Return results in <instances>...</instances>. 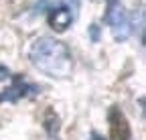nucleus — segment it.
I'll return each instance as SVG.
<instances>
[{
	"instance_id": "obj_4",
	"label": "nucleus",
	"mask_w": 146,
	"mask_h": 140,
	"mask_svg": "<svg viewBox=\"0 0 146 140\" xmlns=\"http://www.w3.org/2000/svg\"><path fill=\"white\" fill-rule=\"evenodd\" d=\"M25 90H27V85L23 83V79H16L14 85L6 90V94H0V102H16L18 98L25 96Z\"/></svg>"
},
{
	"instance_id": "obj_2",
	"label": "nucleus",
	"mask_w": 146,
	"mask_h": 140,
	"mask_svg": "<svg viewBox=\"0 0 146 140\" xmlns=\"http://www.w3.org/2000/svg\"><path fill=\"white\" fill-rule=\"evenodd\" d=\"M106 21L110 25V31H112V37L118 43H124L128 37L132 35V23H130V16L124 10V6L118 2L108 4V14H106Z\"/></svg>"
},
{
	"instance_id": "obj_7",
	"label": "nucleus",
	"mask_w": 146,
	"mask_h": 140,
	"mask_svg": "<svg viewBox=\"0 0 146 140\" xmlns=\"http://www.w3.org/2000/svg\"><path fill=\"white\" fill-rule=\"evenodd\" d=\"M94 138H96V140H102V138H100V136H98V134H94Z\"/></svg>"
},
{
	"instance_id": "obj_8",
	"label": "nucleus",
	"mask_w": 146,
	"mask_h": 140,
	"mask_svg": "<svg viewBox=\"0 0 146 140\" xmlns=\"http://www.w3.org/2000/svg\"><path fill=\"white\" fill-rule=\"evenodd\" d=\"M112 2H116V0H108V4H112Z\"/></svg>"
},
{
	"instance_id": "obj_1",
	"label": "nucleus",
	"mask_w": 146,
	"mask_h": 140,
	"mask_svg": "<svg viewBox=\"0 0 146 140\" xmlns=\"http://www.w3.org/2000/svg\"><path fill=\"white\" fill-rule=\"evenodd\" d=\"M29 59L41 73L55 79H65L73 69L71 51L55 37H36L29 47Z\"/></svg>"
},
{
	"instance_id": "obj_6",
	"label": "nucleus",
	"mask_w": 146,
	"mask_h": 140,
	"mask_svg": "<svg viewBox=\"0 0 146 140\" xmlns=\"http://www.w3.org/2000/svg\"><path fill=\"white\" fill-rule=\"evenodd\" d=\"M91 39H94V43H98V39H100V29H98V25H91Z\"/></svg>"
},
{
	"instance_id": "obj_5",
	"label": "nucleus",
	"mask_w": 146,
	"mask_h": 140,
	"mask_svg": "<svg viewBox=\"0 0 146 140\" xmlns=\"http://www.w3.org/2000/svg\"><path fill=\"white\" fill-rule=\"evenodd\" d=\"M8 77H10V71H8L4 65H0V81H6Z\"/></svg>"
},
{
	"instance_id": "obj_3",
	"label": "nucleus",
	"mask_w": 146,
	"mask_h": 140,
	"mask_svg": "<svg viewBox=\"0 0 146 140\" xmlns=\"http://www.w3.org/2000/svg\"><path fill=\"white\" fill-rule=\"evenodd\" d=\"M47 21L49 27L57 33H65L71 23H73V14H71V6L67 4H57V6H51L47 12Z\"/></svg>"
}]
</instances>
